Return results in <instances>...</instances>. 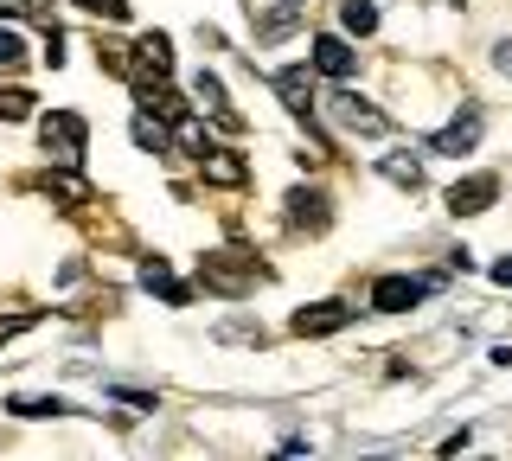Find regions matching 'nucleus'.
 Instances as JSON below:
<instances>
[{
    "mask_svg": "<svg viewBox=\"0 0 512 461\" xmlns=\"http://www.w3.org/2000/svg\"><path fill=\"white\" fill-rule=\"evenodd\" d=\"M199 282L218 295H244L250 282H263V263L256 257H237V250H212V257L199 263Z\"/></svg>",
    "mask_w": 512,
    "mask_h": 461,
    "instance_id": "obj_1",
    "label": "nucleus"
},
{
    "mask_svg": "<svg viewBox=\"0 0 512 461\" xmlns=\"http://www.w3.org/2000/svg\"><path fill=\"white\" fill-rule=\"evenodd\" d=\"M84 116H77V109H52V116L39 122V141H45V154H52L58 167H77L84 161Z\"/></svg>",
    "mask_w": 512,
    "mask_h": 461,
    "instance_id": "obj_2",
    "label": "nucleus"
},
{
    "mask_svg": "<svg viewBox=\"0 0 512 461\" xmlns=\"http://www.w3.org/2000/svg\"><path fill=\"white\" fill-rule=\"evenodd\" d=\"M493 199H500V173H468V180H455V186H448V212H455V218L487 212Z\"/></svg>",
    "mask_w": 512,
    "mask_h": 461,
    "instance_id": "obj_3",
    "label": "nucleus"
},
{
    "mask_svg": "<svg viewBox=\"0 0 512 461\" xmlns=\"http://www.w3.org/2000/svg\"><path fill=\"white\" fill-rule=\"evenodd\" d=\"M135 103L148 109L154 122H180V116H186V103H180V97L167 90V77H148V71L135 77Z\"/></svg>",
    "mask_w": 512,
    "mask_h": 461,
    "instance_id": "obj_4",
    "label": "nucleus"
},
{
    "mask_svg": "<svg viewBox=\"0 0 512 461\" xmlns=\"http://www.w3.org/2000/svg\"><path fill=\"white\" fill-rule=\"evenodd\" d=\"M423 295H429V282H416V276H384L378 289H372V308H378V314H404V308H416Z\"/></svg>",
    "mask_w": 512,
    "mask_h": 461,
    "instance_id": "obj_5",
    "label": "nucleus"
},
{
    "mask_svg": "<svg viewBox=\"0 0 512 461\" xmlns=\"http://www.w3.org/2000/svg\"><path fill=\"white\" fill-rule=\"evenodd\" d=\"M192 97L205 103V116H212V122H224L231 135H244V116L231 109V97H224V84H218L212 71H199V77H192Z\"/></svg>",
    "mask_w": 512,
    "mask_h": 461,
    "instance_id": "obj_6",
    "label": "nucleus"
},
{
    "mask_svg": "<svg viewBox=\"0 0 512 461\" xmlns=\"http://www.w3.org/2000/svg\"><path fill=\"white\" fill-rule=\"evenodd\" d=\"M474 141H480V109H461L455 122H442V129L429 135V148L436 154H468Z\"/></svg>",
    "mask_w": 512,
    "mask_h": 461,
    "instance_id": "obj_7",
    "label": "nucleus"
},
{
    "mask_svg": "<svg viewBox=\"0 0 512 461\" xmlns=\"http://www.w3.org/2000/svg\"><path fill=\"white\" fill-rule=\"evenodd\" d=\"M199 173H205L212 186H250L244 154H231V148H205V154H199Z\"/></svg>",
    "mask_w": 512,
    "mask_h": 461,
    "instance_id": "obj_8",
    "label": "nucleus"
},
{
    "mask_svg": "<svg viewBox=\"0 0 512 461\" xmlns=\"http://www.w3.org/2000/svg\"><path fill=\"white\" fill-rule=\"evenodd\" d=\"M276 97L295 109V116H308L314 109V71L308 65H288V71H276Z\"/></svg>",
    "mask_w": 512,
    "mask_h": 461,
    "instance_id": "obj_9",
    "label": "nucleus"
},
{
    "mask_svg": "<svg viewBox=\"0 0 512 461\" xmlns=\"http://www.w3.org/2000/svg\"><path fill=\"white\" fill-rule=\"evenodd\" d=\"M346 321H352L346 301H308V308L295 314V333H340Z\"/></svg>",
    "mask_w": 512,
    "mask_h": 461,
    "instance_id": "obj_10",
    "label": "nucleus"
},
{
    "mask_svg": "<svg viewBox=\"0 0 512 461\" xmlns=\"http://www.w3.org/2000/svg\"><path fill=\"white\" fill-rule=\"evenodd\" d=\"M333 116L346 122V129H359V135H384V116L365 97H352V90H340V97H333Z\"/></svg>",
    "mask_w": 512,
    "mask_h": 461,
    "instance_id": "obj_11",
    "label": "nucleus"
},
{
    "mask_svg": "<svg viewBox=\"0 0 512 461\" xmlns=\"http://www.w3.org/2000/svg\"><path fill=\"white\" fill-rule=\"evenodd\" d=\"M314 71H327V77H352V71H359V58H352V45H346V39L320 33V39H314Z\"/></svg>",
    "mask_w": 512,
    "mask_h": 461,
    "instance_id": "obj_12",
    "label": "nucleus"
},
{
    "mask_svg": "<svg viewBox=\"0 0 512 461\" xmlns=\"http://www.w3.org/2000/svg\"><path fill=\"white\" fill-rule=\"evenodd\" d=\"M288 225H295V231H327V199H320V193H288Z\"/></svg>",
    "mask_w": 512,
    "mask_h": 461,
    "instance_id": "obj_13",
    "label": "nucleus"
},
{
    "mask_svg": "<svg viewBox=\"0 0 512 461\" xmlns=\"http://www.w3.org/2000/svg\"><path fill=\"white\" fill-rule=\"evenodd\" d=\"M141 289L160 295V301H173V308H186V282L173 276L167 263H141Z\"/></svg>",
    "mask_w": 512,
    "mask_h": 461,
    "instance_id": "obj_14",
    "label": "nucleus"
},
{
    "mask_svg": "<svg viewBox=\"0 0 512 461\" xmlns=\"http://www.w3.org/2000/svg\"><path fill=\"white\" fill-rule=\"evenodd\" d=\"M135 58H141V71H148V77H167L173 71V39L167 33H141Z\"/></svg>",
    "mask_w": 512,
    "mask_h": 461,
    "instance_id": "obj_15",
    "label": "nucleus"
},
{
    "mask_svg": "<svg viewBox=\"0 0 512 461\" xmlns=\"http://www.w3.org/2000/svg\"><path fill=\"white\" fill-rule=\"evenodd\" d=\"M45 193H52L58 205H71V212H77V205H90V186H84V180H77V173H71V167H58V173H52V180H45Z\"/></svg>",
    "mask_w": 512,
    "mask_h": 461,
    "instance_id": "obj_16",
    "label": "nucleus"
},
{
    "mask_svg": "<svg viewBox=\"0 0 512 461\" xmlns=\"http://www.w3.org/2000/svg\"><path fill=\"white\" fill-rule=\"evenodd\" d=\"M384 180H391V186H410V193H416V186H423V167H416L410 161V154H384Z\"/></svg>",
    "mask_w": 512,
    "mask_h": 461,
    "instance_id": "obj_17",
    "label": "nucleus"
},
{
    "mask_svg": "<svg viewBox=\"0 0 512 461\" xmlns=\"http://www.w3.org/2000/svg\"><path fill=\"white\" fill-rule=\"evenodd\" d=\"M295 26H301V7H282V13H269V20L256 26V39H263V45H276V39L295 33Z\"/></svg>",
    "mask_w": 512,
    "mask_h": 461,
    "instance_id": "obj_18",
    "label": "nucleus"
},
{
    "mask_svg": "<svg viewBox=\"0 0 512 461\" xmlns=\"http://www.w3.org/2000/svg\"><path fill=\"white\" fill-rule=\"evenodd\" d=\"M340 20H346V33H378V13H372V0H346V7H340Z\"/></svg>",
    "mask_w": 512,
    "mask_h": 461,
    "instance_id": "obj_19",
    "label": "nucleus"
},
{
    "mask_svg": "<svg viewBox=\"0 0 512 461\" xmlns=\"http://www.w3.org/2000/svg\"><path fill=\"white\" fill-rule=\"evenodd\" d=\"M13 417H64L58 397H13Z\"/></svg>",
    "mask_w": 512,
    "mask_h": 461,
    "instance_id": "obj_20",
    "label": "nucleus"
},
{
    "mask_svg": "<svg viewBox=\"0 0 512 461\" xmlns=\"http://www.w3.org/2000/svg\"><path fill=\"white\" fill-rule=\"evenodd\" d=\"M26 116H32L26 90H0V122H26Z\"/></svg>",
    "mask_w": 512,
    "mask_h": 461,
    "instance_id": "obj_21",
    "label": "nucleus"
},
{
    "mask_svg": "<svg viewBox=\"0 0 512 461\" xmlns=\"http://www.w3.org/2000/svg\"><path fill=\"white\" fill-rule=\"evenodd\" d=\"M135 141H141L148 154H167V129H160V122H148V116L135 122Z\"/></svg>",
    "mask_w": 512,
    "mask_h": 461,
    "instance_id": "obj_22",
    "label": "nucleus"
},
{
    "mask_svg": "<svg viewBox=\"0 0 512 461\" xmlns=\"http://www.w3.org/2000/svg\"><path fill=\"white\" fill-rule=\"evenodd\" d=\"M13 65H26V39L20 33H0V71H13Z\"/></svg>",
    "mask_w": 512,
    "mask_h": 461,
    "instance_id": "obj_23",
    "label": "nucleus"
},
{
    "mask_svg": "<svg viewBox=\"0 0 512 461\" xmlns=\"http://www.w3.org/2000/svg\"><path fill=\"white\" fill-rule=\"evenodd\" d=\"M90 13H109V20H128V0H84Z\"/></svg>",
    "mask_w": 512,
    "mask_h": 461,
    "instance_id": "obj_24",
    "label": "nucleus"
},
{
    "mask_svg": "<svg viewBox=\"0 0 512 461\" xmlns=\"http://www.w3.org/2000/svg\"><path fill=\"white\" fill-rule=\"evenodd\" d=\"M26 327H39V314H13V321H0V340H13V333H26Z\"/></svg>",
    "mask_w": 512,
    "mask_h": 461,
    "instance_id": "obj_25",
    "label": "nucleus"
},
{
    "mask_svg": "<svg viewBox=\"0 0 512 461\" xmlns=\"http://www.w3.org/2000/svg\"><path fill=\"white\" fill-rule=\"evenodd\" d=\"M493 282H500V289H512V257H500V263H493Z\"/></svg>",
    "mask_w": 512,
    "mask_h": 461,
    "instance_id": "obj_26",
    "label": "nucleus"
},
{
    "mask_svg": "<svg viewBox=\"0 0 512 461\" xmlns=\"http://www.w3.org/2000/svg\"><path fill=\"white\" fill-rule=\"evenodd\" d=\"M500 71H506V77H512V39H506V45H500Z\"/></svg>",
    "mask_w": 512,
    "mask_h": 461,
    "instance_id": "obj_27",
    "label": "nucleus"
},
{
    "mask_svg": "<svg viewBox=\"0 0 512 461\" xmlns=\"http://www.w3.org/2000/svg\"><path fill=\"white\" fill-rule=\"evenodd\" d=\"M288 7H308V0H288Z\"/></svg>",
    "mask_w": 512,
    "mask_h": 461,
    "instance_id": "obj_28",
    "label": "nucleus"
}]
</instances>
